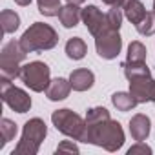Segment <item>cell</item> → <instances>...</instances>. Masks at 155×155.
<instances>
[{
    "label": "cell",
    "mask_w": 155,
    "mask_h": 155,
    "mask_svg": "<svg viewBox=\"0 0 155 155\" xmlns=\"http://www.w3.org/2000/svg\"><path fill=\"white\" fill-rule=\"evenodd\" d=\"M57 42H58L57 31L51 26L42 24V22H35L33 26H29L20 38V44L28 53L51 49L57 46Z\"/></svg>",
    "instance_id": "obj_2"
},
{
    "label": "cell",
    "mask_w": 155,
    "mask_h": 155,
    "mask_svg": "<svg viewBox=\"0 0 155 155\" xmlns=\"http://www.w3.org/2000/svg\"><path fill=\"white\" fill-rule=\"evenodd\" d=\"M51 120H53L55 128L58 131H62L64 135H68V137H71L75 140H84L86 142L88 124L81 115L73 113L71 110H57L51 115Z\"/></svg>",
    "instance_id": "obj_4"
},
{
    "label": "cell",
    "mask_w": 155,
    "mask_h": 155,
    "mask_svg": "<svg viewBox=\"0 0 155 155\" xmlns=\"http://www.w3.org/2000/svg\"><path fill=\"white\" fill-rule=\"evenodd\" d=\"M69 90H71V82H68L66 79H55L49 82L46 95L49 101H64L69 95Z\"/></svg>",
    "instance_id": "obj_13"
},
{
    "label": "cell",
    "mask_w": 155,
    "mask_h": 155,
    "mask_svg": "<svg viewBox=\"0 0 155 155\" xmlns=\"http://www.w3.org/2000/svg\"><path fill=\"white\" fill-rule=\"evenodd\" d=\"M86 142L97 144L108 151H117L124 144V131L117 120H102L97 124L88 126V137Z\"/></svg>",
    "instance_id": "obj_1"
},
{
    "label": "cell",
    "mask_w": 155,
    "mask_h": 155,
    "mask_svg": "<svg viewBox=\"0 0 155 155\" xmlns=\"http://www.w3.org/2000/svg\"><path fill=\"white\" fill-rule=\"evenodd\" d=\"M128 60L130 62H144L146 60V48L140 42H131L128 48Z\"/></svg>",
    "instance_id": "obj_22"
},
{
    "label": "cell",
    "mask_w": 155,
    "mask_h": 155,
    "mask_svg": "<svg viewBox=\"0 0 155 155\" xmlns=\"http://www.w3.org/2000/svg\"><path fill=\"white\" fill-rule=\"evenodd\" d=\"M124 68V75L128 77V79H131V77H139V75H150V69L144 62H130L126 60L122 64Z\"/></svg>",
    "instance_id": "obj_20"
},
{
    "label": "cell",
    "mask_w": 155,
    "mask_h": 155,
    "mask_svg": "<svg viewBox=\"0 0 155 155\" xmlns=\"http://www.w3.org/2000/svg\"><path fill=\"white\" fill-rule=\"evenodd\" d=\"M106 20H108L110 29L119 31V28H120V24H122V13H120V9H119V8H111V9L106 13Z\"/></svg>",
    "instance_id": "obj_25"
},
{
    "label": "cell",
    "mask_w": 155,
    "mask_h": 155,
    "mask_svg": "<svg viewBox=\"0 0 155 155\" xmlns=\"http://www.w3.org/2000/svg\"><path fill=\"white\" fill-rule=\"evenodd\" d=\"M82 20H84L88 31H90L93 37H99V35L110 31L106 15H102L97 6H88L86 9H82ZM113 31H115V29H113Z\"/></svg>",
    "instance_id": "obj_10"
},
{
    "label": "cell",
    "mask_w": 155,
    "mask_h": 155,
    "mask_svg": "<svg viewBox=\"0 0 155 155\" xmlns=\"http://www.w3.org/2000/svg\"><path fill=\"white\" fill-rule=\"evenodd\" d=\"M38 11L44 17H55L60 13V0H37Z\"/></svg>",
    "instance_id": "obj_21"
},
{
    "label": "cell",
    "mask_w": 155,
    "mask_h": 155,
    "mask_svg": "<svg viewBox=\"0 0 155 155\" xmlns=\"http://www.w3.org/2000/svg\"><path fill=\"white\" fill-rule=\"evenodd\" d=\"M130 133L137 142L144 140L150 135V119L146 115H142V113H137L130 120Z\"/></svg>",
    "instance_id": "obj_12"
},
{
    "label": "cell",
    "mask_w": 155,
    "mask_h": 155,
    "mask_svg": "<svg viewBox=\"0 0 155 155\" xmlns=\"http://www.w3.org/2000/svg\"><path fill=\"white\" fill-rule=\"evenodd\" d=\"M111 102H113V106H115L119 111H130V110H133V108L139 104L131 93H124V91L113 93V97H111Z\"/></svg>",
    "instance_id": "obj_16"
},
{
    "label": "cell",
    "mask_w": 155,
    "mask_h": 155,
    "mask_svg": "<svg viewBox=\"0 0 155 155\" xmlns=\"http://www.w3.org/2000/svg\"><path fill=\"white\" fill-rule=\"evenodd\" d=\"M9 81H11V79H8V77H4V75L0 77V86H2V99H4V102H6L13 111H17V113H26V111H29V108H31V99H29V95H28L24 90L13 86Z\"/></svg>",
    "instance_id": "obj_7"
},
{
    "label": "cell",
    "mask_w": 155,
    "mask_h": 155,
    "mask_svg": "<svg viewBox=\"0 0 155 155\" xmlns=\"http://www.w3.org/2000/svg\"><path fill=\"white\" fill-rule=\"evenodd\" d=\"M137 31L144 37H150L155 33V13H146V17L137 24Z\"/></svg>",
    "instance_id": "obj_23"
},
{
    "label": "cell",
    "mask_w": 155,
    "mask_h": 155,
    "mask_svg": "<svg viewBox=\"0 0 155 155\" xmlns=\"http://www.w3.org/2000/svg\"><path fill=\"white\" fill-rule=\"evenodd\" d=\"M69 82H71V88L75 91H86L93 86L95 77L90 69H75L69 75Z\"/></svg>",
    "instance_id": "obj_11"
},
{
    "label": "cell",
    "mask_w": 155,
    "mask_h": 155,
    "mask_svg": "<svg viewBox=\"0 0 155 155\" xmlns=\"http://www.w3.org/2000/svg\"><path fill=\"white\" fill-rule=\"evenodd\" d=\"M20 79L22 82L33 90V91H44L48 90L49 86V68L48 64L40 62V60H35V62H29L26 66H22V71H20Z\"/></svg>",
    "instance_id": "obj_6"
},
{
    "label": "cell",
    "mask_w": 155,
    "mask_h": 155,
    "mask_svg": "<svg viewBox=\"0 0 155 155\" xmlns=\"http://www.w3.org/2000/svg\"><path fill=\"white\" fill-rule=\"evenodd\" d=\"M66 55L69 58H73V60L84 58V55H86V44H84V40L79 38V37L69 38L68 44H66Z\"/></svg>",
    "instance_id": "obj_17"
},
{
    "label": "cell",
    "mask_w": 155,
    "mask_h": 155,
    "mask_svg": "<svg viewBox=\"0 0 155 155\" xmlns=\"http://www.w3.org/2000/svg\"><path fill=\"white\" fill-rule=\"evenodd\" d=\"M153 2H155V0H153Z\"/></svg>",
    "instance_id": "obj_32"
},
{
    "label": "cell",
    "mask_w": 155,
    "mask_h": 155,
    "mask_svg": "<svg viewBox=\"0 0 155 155\" xmlns=\"http://www.w3.org/2000/svg\"><path fill=\"white\" fill-rule=\"evenodd\" d=\"M130 81V93L135 97L137 102H155V81L150 75L131 77Z\"/></svg>",
    "instance_id": "obj_8"
},
{
    "label": "cell",
    "mask_w": 155,
    "mask_h": 155,
    "mask_svg": "<svg viewBox=\"0 0 155 155\" xmlns=\"http://www.w3.org/2000/svg\"><path fill=\"white\" fill-rule=\"evenodd\" d=\"M108 119H110V111L106 108H91V110H88L86 124L91 126V124H97V122H102V120H108Z\"/></svg>",
    "instance_id": "obj_24"
},
{
    "label": "cell",
    "mask_w": 155,
    "mask_h": 155,
    "mask_svg": "<svg viewBox=\"0 0 155 155\" xmlns=\"http://www.w3.org/2000/svg\"><path fill=\"white\" fill-rule=\"evenodd\" d=\"M15 2H17L18 6H29V4H31V0H15Z\"/></svg>",
    "instance_id": "obj_29"
},
{
    "label": "cell",
    "mask_w": 155,
    "mask_h": 155,
    "mask_svg": "<svg viewBox=\"0 0 155 155\" xmlns=\"http://www.w3.org/2000/svg\"><path fill=\"white\" fill-rule=\"evenodd\" d=\"M81 17H82V13L77 4H68V6L60 8V13H58V18H60L64 28H75L79 24Z\"/></svg>",
    "instance_id": "obj_14"
},
{
    "label": "cell",
    "mask_w": 155,
    "mask_h": 155,
    "mask_svg": "<svg viewBox=\"0 0 155 155\" xmlns=\"http://www.w3.org/2000/svg\"><path fill=\"white\" fill-rule=\"evenodd\" d=\"M102 2L108 4V6H111V8H122L126 0H102Z\"/></svg>",
    "instance_id": "obj_28"
},
{
    "label": "cell",
    "mask_w": 155,
    "mask_h": 155,
    "mask_svg": "<svg viewBox=\"0 0 155 155\" xmlns=\"http://www.w3.org/2000/svg\"><path fill=\"white\" fill-rule=\"evenodd\" d=\"M124 13H126V17H128V20L131 22V24H139L144 17H146V9H144V6H142V2H139V0H126L124 2Z\"/></svg>",
    "instance_id": "obj_15"
},
{
    "label": "cell",
    "mask_w": 155,
    "mask_h": 155,
    "mask_svg": "<svg viewBox=\"0 0 155 155\" xmlns=\"http://www.w3.org/2000/svg\"><path fill=\"white\" fill-rule=\"evenodd\" d=\"M28 51L22 48L20 40L15 42H8L4 48H2V53H0V71H2L4 77H8V79H17V77H20V62L26 58Z\"/></svg>",
    "instance_id": "obj_5"
},
{
    "label": "cell",
    "mask_w": 155,
    "mask_h": 155,
    "mask_svg": "<svg viewBox=\"0 0 155 155\" xmlns=\"http://www.w3.org/2000/svg\"><path fill=\"white\" fill-rule=\"evenodd\" d=\"M62 151H68V153H79V148H77L71 140H64L58 144L57 148V153H62Z\"/></svg>",
    "instance_id": "obj_26"
},
{
    "label": "cell",
    "mask_w": 155,
    "mask_h": 155,
    "mask_svg": "<svg viewBox=\"0 0 155 155\" xmlns=\"http://www.w3.org/2000/svg\"><path fill=\"white\" fill-rule=\"evenodd\" d=\"M95 48H97V53L99 57L102 58H115L119 53H120V48H122V38L119 35V31H106L99 37H95Z\"/></svg>",
    "instance_id": "obj_9"
},
{
    "label": "cell",
    "mask_w": 155,
    "mask_h": 155,
    "mask_svg": "<svg viewBox=\"0 0 155 155\" xmlns=\"http://www.w3.org/2000/svg\"><path fill=\"white\" fill-rule=\"evenodd\" d=\"M82 2H86V0H68V4H77V6L82 4Z\"/></svg>",
    "instance_id": "obj_30"
},
{
    "label": "cell",
    "mask_w": 155,
    "mask_h": 155,
    "mask_svg": "<svg viewBox=\"0 0 155 155\" xmlns=\"http://www.w3.org/2000/svg\"><path fill=\"white\" fill-rule=\"evenodd\" d=\"M128 153H130V155H137V153H144V155H146V153H151V148L146 146V144H142V140H140V142H137L135 146H131V148L128 150Z\"/></svg>",
    "instance_id": "obj_27"
},
{
    "label": "cell",
    "mask_w": 155,
    "mask_h": 155,
    "mask_svg": "<svg viewBox=\"0 0 155 155\" xmlns=\"http://www.w3.org/2000/svg\"><path fill=\"white\" fill-rule=\"evenodd\" d=\"M153 13H155V2H153Z\"/></svg>",
    "instance_id": "obj_31"
},
{
    "label": "cell",
    "mask_w": 155,
    "mask_h": 155,
    "mask_svg": "<svg viewBox=\"0 0 155 155\" xmlns=\"http://www.w3.org/2000/svg\"><path fill=\"white\" fill-rule=\"evenodd\" d=\"M46 133H48V128H46L44 120H40V119L28 120L24 124L22 139L18 140V144H17V148L13 150L11 155H37Z\"/></svg>",
    "instance_id": "obj_3"
},
{
    "label": "cell",
    "mask_w": 155,
    "mask_h": 155,
    "mask_svg": "<svg viewBox=\"0 0 155 155\" xmlns=\"http://www.w3.org/2000/svg\"><path fill=\"white\" fill-rule=\"evenodd\" d=\"M0 24H2L4 33H13L20 26V17L15 11H11V9H4L2 13H0Z\"/></svg>",
    "instance_id": "obj_18"
},
{
    "label": "cell",
    "mask_w": 155,
    "mask_h": 155,
    "mask_svg": "<svg viewBox=\"0 0 155 155\" xmlns=\"http://www.w3.org/2000/svg\"><path fill=\"white\" fill-rule=\"evenodd\" d=\"M0 131H2V142H0V148H4L9 140L15 139L17 135V124L9 119H2V122H0Z\"/></svg>",
    "instance_id": "obj_19"
}]
</instances>
